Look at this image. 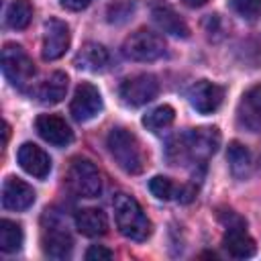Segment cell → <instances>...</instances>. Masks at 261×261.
Listing matches in <instances>:
<instances>
[{
    "label": "cell",
    "instance_id": "cell-1",
    "mask_svg": "<svg viewBox=\"0 0 261 261\" xmlns=\"http://www.w3.org/2000/svg\"><path fill=\"white\" fill-rule=\"evenodd\" d=\"M218 147L220 133L216 126H196L169 141L167 159L171 165H204Z\"/></svg>",
    "mask_w": 261,
    "mask_h": 261
},
{
    "label": "cell",
    "instance_id": "cell-2",
    "mask_svg": "<svg viewBox=\"0 0 261 261\" xmlns=\"http://www.w3.org/2000/svg\"><path fill=\"white\" fill-rule=\"evenodd\" d=\"M106 147L122 171L137 175L145 169L147 155L141 147V141L130 130H126L122 126H114L106 137Z\"/></svg>",
    "mask_w": 261,
    "mask_h": 261
},
{
    "label": "cell",
    "instance_id": "cell-3",
    "mask_svg": "<svg viewBox=\"0 0 261 261\" xmlns=\"http://www.w3.org/2000/svg\"><path fill=\"white\" fill-rule=\"evenodd\" d=\"M114 218H116V226L120 230L122 237L130 239V241H147L151 237V220L145 216L141 204L128 196V194H116L114 196Z\"/></svg>",
    "mask_w": 261,
    "mask_h": 261
},
{
    "label": "cell",
    "instance_id": "cell-4",
    "mask_svg": "<svg viewBox=\"0 0 261 261\" xmlns=\"http://www.w3.org/2000/svg\"><path fill=\"white\" fill-rule=\"evenodd\" d=\"M2 71H4L6 80L18 90H27V86L33 82V77L37 73L33 59L16 43H6L4 45V49H2Z\"/></svg>",
    "mask_w": 261,
    "mask_h": 261
},
{
    "label": "cell",
    "instance_id": "cell-5",
    "mask_svg": "<svg viewBox=\"0 0 261 261\" xmlns=\"http://www.w3.org/2000/svg\"><path fill=\"white\" fill-rule=\"evenodd\" d=\"M73 249V239L53 210H47L43 216V253L51 259H67Z\"/></svg>",
    "mask_w": 261,
    "mask_h": 261
},
{
    "label": "cell",
    "instance_id": "cell-6",
    "mask_svg": "<svg viewBox=\"0 0 261 261\" xmlns=\"http://www.w3.org/2000/svg\"><path fill=\"white\" fill-rule=\"evenodd\" d=\"M220 220L226 226V232L222 237V247L226 249V253L237 257V259L253 257L257 247H255V241L249 237V232L245 228V220L241 216H237L232 210L224 212L220 216Z\"/></svg>",
    "mask_w": 261,
    "mask_h": 261
},
{
    "label": "cell",
    "instance_id": "cell-7",
    "mask_svg": "<svg viewBox=\"0 0 261 261\" xmlns=\"http://www.w3.org/2000/svg\"><path fill=\"white\" fill-rule=\"evenodd\" d=\"M122 53L126 59L133 61H155L165 55V43L157 33L149 29H139L124 39Z\"/></svg>",
    "mask_w": 261,
    "mask_h": 261
},
{
    "label": "cell",
    "instance_id": "cell-8",
    "mask_svg": "<svg viewBox=\"0 0 261 261\" xmlns=\"http://www.w3.org/2000/svg\"><path fill=\"white\" fill-rule=\"evenodd\" d=\"M67 184L69 188L82 196V198H98V194L102 192V177L98 167L86 159V157H75L69 163L67 169Z\"/></svg>",
    "mask_w": 261,
    "mask_h": 261
},
{
    "label": "cell",
    "instance_id": "cell-9",
    "mask_svg": "<svg viewBox=\"0 0 261 261\" xmlns=\"http://www.w3.org/2000/svg\"><path fill=\"white\" fill-rule=\"evenodd\" d=\"M159 92V82L151 73H137L133 77H126L120 84V98L128 106H143L151 102Z\"/></svg>",
    "mask_w": 261,
    "mask_h": 261
},
{
    "label": "cell",
    "instance_id": "cell-10",
    "mask_svg": "<svg viewBox=\"0 0 261 261\" xmlns=\"http://www.w3.org/2000/svg\"><path fill=\"white\" fill-rule=\"evenodd\" d=\"M102 106L104 104H102L100 90L90 82H82L73 92L69 112L77 122H88L102 112Z\"/></svg>",
    "mask_w": 261,
    "mask_h": 261
},
{
    "label": "cell",
    "instance_id": "cell-11",
    "mask_svg": "<svg viewBox=\"0 0 261 261\" xmlns=\"http://www.w3.org/2000/svg\"><path fill=\"white\" fill-rule=\"evenodd\" d=\"M69 43H71V35L67 22L59 18H49L43 27V51H41L43 59L55 61L63 57L65 51L69 49Z\"/></svg>",
    "mask_w": 261,
    "mask_h": 261
},
{
    "label": "cell",
    "instance_id": "cell-12",
    "mask_svg": "<svg viewBox=\"0 0 261 261\" xmlns=\"http://www.w3.org/2000/svg\"><path fill=\"white\" fill-rule=\"evenodd\" d=\"M222 98H224V90L210 80H198L188 90V100H190L192 108L200 114L216 112L222 104Z\"/></svg>",
    "mask_w": 261,
    "mask_h": 261
},
{
    "label": "cell",
    "instance_id": "cell-13",
    "mask_svg": "<svg viewBox=\"0 0 261 261\" xmlns=\"http://www.w3.org/2000/svg\"><path fill=\"white\" fill-rule=\"evenodd\" d=\"M35 128L47 143L55 147H65L73 141V130L65 122V118L57 114H39L35 120Z\"/></svg>",
    "mask_w": 261,
    "mask_h": 261
},
{
    "label": "cell",
    "instance_id": "cell-14",
    "mask_svg": "<svg viewBox=\"0 0 261 261\" xmlns=\"http://www.w3.org/2000/svg\"><path fill=\"white\" fill-rule=\"evenodd\" d=\"M35 202V190L20 177H6L2 184V206L6 210H27Z\"/></svg>",
    "mask_w": 261,
    "mask_h": 261
},
{
    "label": "cell",
    "instance_id": "cell-15",
    "mask_svg": "<svg viewBox=\"0 0 261 261\" xmlns=\"http://www.w3.org/2000/svg\"><path fill=\"white\" fill-rule=\"evenodd\" d=\"M18 165L33 177L45 179L51 171V157L35 143H22L16 151Z\"/></svg>",
    "mask_w": 261,
    "mask_h": 261
},
{
    "label": "cell",
    "instance_id": "cell-16",
    "mask_svg": "<svg viewBox=\"0 0 261 261\" xmlns=\"http://www.w3.org/2000/svg\"><path fill=\"white\" fill-rule=\"evenodd\" d=\"M237 116L241 126H245L251 133H261V84L249 88L243 94Z\"/></svg>",
    "mask_w": 261,
    "mask_h": 261
},
{
    "label": "cell",
    "instance_id": "cell-17",
    "mask_svg": "<svg viewBox=\"0 0 261 261\" xmlns=\"http://www.w3.org/2000/svg\"><path fill=\"white\" fill-rule=\"evenodd\" d=\"M73 63L77 69H84V71H102L110 63V53L104 45L90 41L77 51Z\"/></svg>",
    "mask_w": 261,
    "mask_h": 261
},
{
    "label": "cell",
    "instance_id": "cell-18",
    "mask_svg": "<svg viewBox=\"0 0 261 261\" xmlns=\"http://www.w3.org/2000/svg\"><path fill=\"white\" fill-rule=\"evenodd\" d=\"M73 220L84 237H102L108 230V218L100 208H82L75 212Z\"/></svg>",
    "mask_w": 261,
    "mask_h": 261
},
{
    "label": "cell",
    "instance_id": "cell-19",
    "mask_svg": "<svg viewBox=\"0 0 261 261\" xmlns=\"http://www.w3.org/2000/svg\"><path fill=\"white\" fill-rule=\"evenodd\" d=\"M153 20L163 33H167L171 37H179V39H188L190 37V29H188L186 20L169 6L153 8Z\"/></svg>",
    "mask_w": 261,
    "mask_h": 261
},
{
    "label": "cell",
    "instance_id": "cell-20",
    "mask_svg": "<svg viewBox=\"0 0 261 261\" xmlns=\"http://www.w3.org/2000/svg\"><path fill=\"white\" fill-rule=\"evenodd\" d=\"M69 86V77L63 71H53L37 90V98L43 104H57L65 98Z\"/></svg>",
    "mask_w": 261,
    "mask_h": 261
},
{
    "label": "cell",
    "instance_id": "cell-21",
    "mask_svg": "<svg viewBox=\"0 0 261 261\" xmlns=\"http://www.w3.org/2000/svg\"><path fill=\"white\" fill-rule=\"evenodd\" d=\"M226 159H228L230 173H232L237 179H245V177H249L251 167H253V161H251V153H249V149H247L243 143H239V141L228 143Z\"/></svg>",
    "mask_w": 261,
    "mask_h": 261
},
{
    "label": "cell",
    "instance_id": "cell-22",
    "mask_svg": "<svg viewBox=\"0 0 261 261\" xmlns=\"http://www.w3.org/2000/svg\"><path fill=\"white\" fill-rule=\"evenodd\" d=\"M6 24L10 29H27L33 18V4L29 0H12L6 8Z\"/></svg>",
    "mask_w": 261,
    "mask_h": 261
},
{
    "label": "cell",
    "instance_id": "cell-23",
    "mask_svg": "<svg viewBox=\"0 0 261 261\" xmlns=\"http://www.w3.org/2000/svg\"><path fill=\"white\" fill-rule=\"evenodd\" d=\"M22 247V228L18 222L4 218L0 222V249L4 253H16Z\"/></svg>",
    "mask_w": 261,
    "mask_h": 261
},
{
    "label": "cell",
    "instance_id": "cell-24",
    "mask_svg": "<svg viewBox=\"0 0 261 261\" xmlns=\"http://www.w3.org/2000/svg\"><path fill=\"white\" fill-rule=\"evenodd\" d=\"M173 118H175V110H173L169 104H161V106L153 108L151 112H147V114L143 116V124H145L149 130L157 133V130H161V128H167V126L173 122Z\"/></svg>",
    "mask_w": 261,
    "mask_h": 261
},
{
    "label": "cell",
    "instance_id": "cell-25",
    "mask_svg": "<svg viewBox=\"0 0 261 261\" xmlns=\"http://www.w3.org/2000/svg\"><path fill=\"white\" fill-rule=\"evenodd\" d=\"M149 190L157 200H171L179 190L173 186V181L165 175H155L149 179Z\"/></svg>",
    "mask_w": 261,
    "mask_h": 261
},
{
    "label": "cell",
    "instance_id": "cell-26",
    "mask_svg": "<svg viewBox=\"0 0 261 261\" xmlns=\"http://www.w3.org/2000/svg\"><path fill=\"white\" fill-rule=\"evenodd\" d=\"M135 12V0H116L108 6L106 14H108V22H124L130 18V14Z\"/></svg>",
    "mask_w": 261,
    "mask_h": 261
},
{
    "label": "cell",
    "instance_id": "cell-27",
    "mask_svg": "<svg viewBox=\"0 0 261 261\" xmlns=\"http://www.w3.org/2000/svg\"><path fill=\"white\" fill-rule=\"evenodd\" d=\"M228 4L245 20H255L261 16V0H228Z\"/></svg>",
    "mask_w": 261,
    "mask_h": 261
},
{
    "label": "cell",
    "instance_id": "cell-28",
    "mask_svg": "<svg viewBox=\"0 0 261 261\" xmlns=\"http://www.w3.org/2000/svg\"><path fill=\"white\" fill-rule=\"evenodd\" d=\"M112 257H114V253H112L110 249L102 247V245H92V247L86 251V259H88V261H108V259H112Z\"/></svg>",
    "mask_w": 261,
    "mask_h": 261
},
{
    "label": "cell",
    "instance_id": "cell-29",
    "mask_svg": "<svg viewBox=\"0 0 261 261\" xmlns=\"http://www.w3.org/2000/svg\"><path fill=\"white\" fill-rule=\"evenodd\" d=\"M92 0H61V6L67 10H84L86 6H90Z\"/></svg>",
    "mask_w": 261,
    "mask_h": 261
},
{
    "label": "cell",
    "instance_id": "cell-30",
    "mask_svg": "<svg viewBox=\"0 0 261 261\" xmlns=\"http://www.w3.org/2000/svg\"><path fill=\"white\" fill-rule=\"evenodd\" d=\"M186 6H190V8H200V6H204L208 0H181Z\"/></svg>",
    "mask_w": 261,
    "mask_h": 261
},
{
    "label": "cell",
    "instance_id": "cell-31",
    "mask_svg": "<svg viewBox=\"0 0 261 261\" xmlns=\"http://www.w3.org/2000/svg\"><path fill=\"white\" fill-rule=\"evenodd\" d=\"M8 137H10V126H8V122H4V145L8 143Z\"/></svg>",
    "mask_w": 261,
    "mask_h": 261
}]
</instances>
